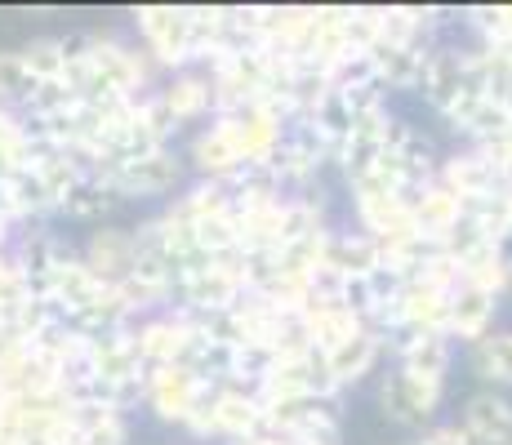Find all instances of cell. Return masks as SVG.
Masks as SVG:
<instances>
[{
  "mask_svg": "<svg viewBox=\"0 0 512 445\" xmlns=\"http://www.w3.org/2000/svg\"><path fill=\"white\" fill-rule=\"evenodd\" d=\"M468 423H472V432H481V437H490V432H495V437H508V428H512V419L504 414V405H490V401H477L468 410Z\"/></svg>",
  "mask_w": 512,
  "mask_h": 445,
  "instance_id": "6da1fadb",
  "label": "cell"
}]
</instances>
